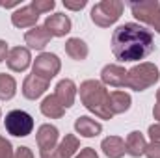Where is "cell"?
I'll return each mask as SVG.
<instances>
[{"label":"cell","mask_w":160,"mask_h":158,"mask_svg":"<svg viewBox=\"0 0 160 158\" xmlns=\"http://www.w3.org/2000/svg\"><path fill=\"white\" fill-rule=\"evenodd\" d=\"M155 50V37L149 28L138 22L119 24L112 34V52L119 62H140Z\"/></svg>","instance_id":"1"},{"label":"cell","mask_w":160,"mask_h":158,"mask_svg":"<svg viewBox=\"0 0 160 158\" xmlns=\"http://www.w3.org/2000/svg\"><path fill=\"white\" fill-rule=\"evenodd\" d=\"M80 91V101L82 104L95 114L101 119H112L114 114L110 110V93L106 89V86L101 80H84L78 87Z\"/></svg>","instance_id":"2"},{"label":"cell","mask_w":160,"mask_h":158,"mask_svg":"<svg viewBox=\"0 0 160 158\" xmlns=\"http://www.w3.org/2000/svg\"><path fill=\"white\" fill-rule=\"evenodd\" d=\"M160 78L158 67L151 62H143V63H138L134 65L132 69L127 71V82H125V87L128 89H134V91H145L147 87L155 86Z\"/></svg>","instance_id":"3"},{"label":"cell","mask_w":160,"mask_h":158,"mask_svg":"<svg viewBox=\"0 0 160 158\" xmlns=\"http://www.w3.org/2000/svg\"><path fill=\"white\" fill-rule=\"evenodd\" d=\"M123 9L125 4L121 0H102L91 7V21L101 28H108L119 21Z\"/></svg>","instance_id":"4"},{"label":"cell","mask_w":160,"mask_h":158,"mask_svg":"<svg viewBox=\"0 0 160 158\" xmlns=\"http://www.w3.org/2000/svg\"><path fill=\"white\" fill-rule=\"evenodd\" d=\"M4 126H6L8 134H11V136H15V138H26L34 130V119L24 110H11L9 114H6Z\"/></svg>","instance_id":"5"},{"label":"cell","mask_w":160,"mask_h":158,"mask_svg":"<svg viewBox=\"0 0 160 158\" xmlns=\"http://www.w3.org/2000/svg\"><path fill=\"white\" fill-rule=\"evenodd\" d=\"M60 69H62V62H60V58L56 54H52V52H41L39 56L36 58V62H34L32 73L36 77H39V78L50 82L60 73Z\"/></svg>","instance_id":"6"},{"label":"cell","mask_w":160,"mask_h":158,"mask_svg":"<svg viewBox=\"0 0 160 158\" xmlns=\"http://www.w3.org/2000/svg\"><path fill=\"white\" fill-rule=\"evenodd\" d=\"M58 138H60V132L54 125L50 123H45L38 128V134H36V141H38V147H39V155L41 158H45L47 155H50L56 147H58Z\"/></svg>","instance_id":"7"},{"label":"cell","mask_w":160,"mask_h":158,"mask_svg":"<svg viewBox=\"0 0 160 158\" xmlns=\"http://www.w3.org/2000/svg\"><path fill=\"white\" fill-rule=\"evenodd\" d=\"M130 9H132V15L143 22V24H149L153 26V22L158 19L160 15V4L158 2H132L130 4Z\"/></svg>","instance_id":"8"},{"label":"cell","mask_w":160,"mask_h":158,"mask_svg":"<svg viewBox=\"0 0 160 158\" xmlns=\"http://www.w3.org/2000/svg\"><path fill=\"white\" fill-rule=\"evenodd\" d=\"M43 26L47 28V32L52 37H63V36H67L71 32L73 22H71V19L65 13H52V15H48L45 19Z\"/></svg>","instance_id":"9"},{"label":"cell","mask_w":160,"mask_h":158,"mask_svg":"<svg viewBox=\"0 0 160 158\" xmlns=\"http://www.w3.org/2000/svg\"><path fill=\"white\" fill-rule=\"evenodd\" d=\"M6 63L9 67V71L13 73H22L30 67L32 63V56H30V50L26 47H13L6 58Z\"/></svg>","instance_id":"10"},{"label":"cell","mask_w":160,"mask_h":158,"mask_svg":"<svg viewBox=\"0 0 160 158\" xmlns=\"http://www.w3.org/2000/svg\"><path fill=\"white\" fill-rule=\"evenodd\" d=\"M101 82L110 87H125L127 82V71L118 63H108L101 71Z\"/></svg>","instance_id":"11"},{"label":"cell","mask_w":160,"mask_h":158,"mask_svg":"<svg viewBox=\"0 0 160 158\" xmlns=\"http://www.w3.org/2000/svg\"><path fill=\"white\" fill-rule=\"evenodd\" d=\"M77 91H78V87H77V84H75L73 80H71V78H63V80H60V82L56 84L54 97H56V99H58V102L67 110V108H71V106H73L75 97H77Z\"/></svg>","instance_id":"12"},{"label":"cell","mask_w":160,"mask_h":158,"mask_svg":"<svg viewBox=\"0 0 160 158\" xmlns=\"http://www.w3.org/2000/svg\"><path fill=\"white\" fill-rule=\"evenodd\" d=\"M38 19H39V13L32 7V4L19 7L11 15V22L15 28H34L38 26Z\"/></svg>","instance_id":"13"},{"label":"cell","mask_w":160,"mask_h":158,"mask_svg":"<svg viewBox=\"0 0 160 158\" xmlns=\"http://www.w3.org/2000/svg\"><path fill=\"white\" fill-rule=\"evenodd\" d=\"M48 84L50 82L39 78V77H36L32 73V75H28L24 78V82H22V95L26 99H30V101H36V99H39L41 95L48 89Z\"/></svg>","instance_id":"14"},{"label":"cell","mask_w":160,"mask_h":158,"mask_svg":"<svg viewBox=\"0 0 160 158\" xmlns=\"http://www.w3.org/2000/svg\"><path fill=\"white\" fill-rule=\"evenodd\" d=\"M78 149H80L78 138L75 134H65V138L58 143V147L50 155H47L45 158H71L77 155Z\"/></svg>","instance_id":"15"},{"label":"cell","mask_w":160,"mask_h":158,"mask_svg":"<svg viewBox=\"0 0 160 158\" xmlns=\"http://www.w3.org/2000/svg\"><path fill=\"white\" fill-rule=\"evenodd\" d=\"M50 39H52V36L47 32L45 26H34L32 30H28V32L24 34L26 45H28L30 48H34V50H43V48L48 45Z\"/></svg>","instance_id":"16"},{"label":"cell","mask_w":160,"mask_h":158,"mask_svg":"<svg viewBox=\"0 0 160 158\" xmlns=\"http://www.w3.org/2000/svg\"><path fill=\"white\" fill-rule=\"evenodd\" d=\"M75 130L82 138H95L102 132V125L95 119L88 117V116H80L75 121Z\"/></svg>","instance_id":"17"},{"label":"cell","mask_w":160,"mask_h":158,"mask_svg":"<svg viewBox=\"0 0 160 158\" xmlns=\"http://www.w3.org/2000/svg\"><path fill=\"white\" fill-rule=\"evenodd\" d=\"M145 147H147V141H145V136H143L140 130L130 132V134L127 136V140H125V149H127V155H130L132 158L143 156Z\"/></svg>","instance_id":"18"},{"label":"cell","mask_w":160,"mask_h":158,"mask_svg":"<svg viewBox=\"0 0 160 158\" xmlns=\"http://www.w3.org/2000/svg\"><path fill=\"white\" fill-rule=\"evenodd\" d=\"M101 149L108 158H121L125 156L127 149H125V140L119 136H108L101 141Z\"/></svg>","instance_id":"19"},{"label":"cell","mask_w":160,"mask_h":158,"mask_svg":"<svg viewBox=\"0 0 160 158\" xmlns=\"http://www.w3.org/2000/svg\"><path fill=\"white\" fill-rule=\"evenodd\" d=\"M65 54L75 62H84L89 54V48L86 41H82L80 37H71L65 41Z\"/></svg>","instance_id":"20"},{"label":"cell","mask_w":160,"mask_h":158,"mask_svg":"<svg viewBox=\"0 0 160 158\" xmlns=\"http://www.w3.org/2000/svg\"><path fill=\"white\" fill-rule=\"evenodd\" d=\"M130 104H132V99L127 91H112L110 93V110L114 116L128 112Z\"/></svg>","instance_id":"21"},{"label":"cell","mask_w":160,"mask_h":158,"mask_svg":"<svg viewBox=\"0 0 160 158\" xmlns=\"http://www.w3.org/2000/svg\"><path fill=\"white\" fill-rule=\"evenodd\" d=\"M41 114L48 119H60V117H63L65 108L58 102V99H56L54 95H48V97H45L43 102H41Z\"/></svg>","instance_id":"22"},{"label":"cell","mask_w":160,"mask_h":158,"mask_svg":"<svg viewBox=\"0 0 160 158\" xmlns=\"http://www.w3.org/2000/svg\"><path fill=\"white\" fill-rule=\"evenodd\" d=\"M17 93V82L11 75L0 73V101H9Z\"/></svg>","instance_id":"23"},{"label":"cell","mask_w":160,"mask_h":158,"mask_svg":"<svg viewBox=\"0 0 160 158\" xmlns=\"http://www.w3.org/2000/svg\"><path fill=\"white\" fill-rule=\"evenodd\" d=\"M54 6H56V2L54 0H34L32 2V7L38 11V13H47V11H50V9H54Z\"/></svg>","instance_id":"24"},{"label":"cell","mask_w":160,"mask_h":158,"mask_svg":"<svg viewBox=\"0 0 160 158\" xmlns=\"http://www.w3.org/2000/svg\"><path fill=\"white\" fill-rule=\"evenodd\" d=\"M0 158H13V145L4 136H0Z\"/></svg>","instance_id":"25"},{"label":"cell","mask_w":160,"mask_h":158,"mask_svg":"<svg viewBox=\"0 0 160 158\" xmlns=\"http://www.w3.org/2000/svg\"><path fill=\"white\" fill-rule=\"evenodd\" d=\"M147 158H160V141H153L145 147V153H143Z\"/></svg>","instance_id":"26"},{"label":"cell","mask_w":160,"mask_h":158,"mask_svg":"<svg viewBox=\"0 0 160 158\" xmlns=\"http://www.w3.org/2000/svg\"><path fill=\"white\" fill-rule=\"evenodd\" d=\"M86 0H77V2H73V0H63V6L67 7V9H73V11H78L82 7H86Z\"/></svg>","instance_id":"27"},{"label":"cell","mask_w":160,"mask_h":158,"mask_svg":"<svg viewBox=\"0 0 160 158\" xmlns=\"http://www.w3.org/2000/svg\"><path fill=\"white\" fill-rule=\"evenodd\" d=\"M75 158H99V155L93 147H84V149H80L78 155H75Z\"/></svg>","instance_id":"28"},{"label":"cell","mask_w":160,"mask_h":158,"mask_svg":"<svg viewBox=\"0 0 160 158\" xmlns=\"http://www.w3.org/2000/svg\"><path fill=\"white\" fill-rule=\"evenodd\" d=\"M13 158H34V153L28 147H17V151L13 153Z\"/></svg>","instance_id":"29"},{"label":"cell","mask_w":160,"mask_h":158,"mask_svg":"<svg viewBox=\"0 0 160 158\" xmlns=\"http://www.w3.org/2000/svg\"><path fill=\"white\" fill-rule=\"evenodd\" d=\"M149 136L153 141H160V123H155L149 126Z\"/></svg>","instance_id":"30"},{"label":"cell","mask_w":160,"mask_h":158,"mask_svg":"<svg viewBox=\"0 0 160 158\" xmlns=\"http://www.w3.org/2000/svg\"><path fill=\"white\" fill-rule=\"evenodd\" d=\"M8 54H9V50H8V43L4 39H0V63L8 58Z\"/></svg>","instance_id":"31"},{"label":"cell","mask_w":160,"mask_h":158,"mask_svg":"<svg viewBox=\"0 0 160 158\" xmlns=\"http://www.w3.org/2000/svg\"><path fill=\"white\" fill-rule=\"evenodd\" d=\"M153 116H155V119L160 123V104H155V108H153Z\"/></svg>","instance_id":"32"},{"label":"cell","mask_w":160,"mask_h":158,"mask_svg":"<svg viewBox=\"0 0 160 158\" xmlns=\"http://www.w3.org/2000/svg\"><path fill=\"white\" fill-rule=\"evenodd\" d=\"M153 28H155V30H157V32L160 34V15H158V19H157L155 22H153Z\"/></svg>","instance_id":"33"},{"label":"cell","mask_w":160,"mask_h":158,"mask_svg":"<svg viewBox=\"0 0 160 158\" xmlns=\"http://www.w3.org/2000/svg\"><path fill=\"white\" fill-rule=\"evenodd\" d=\"M157 104H160V89L157 91Z\"/></svg>","instance_id":"34"},{"label":"cell","mask_w":160,"mask_h":158,"mask_svg":"<svg viewBox=\"0 0 160 158\" xmlns=\"http://www.w3.org/2000/svg\"><path fill=\"white\" fill-rule=\"evenodd\" d=\"M0 117H2V110H0Z\"/></svg>","instance_id":"35"}]
</instances>
